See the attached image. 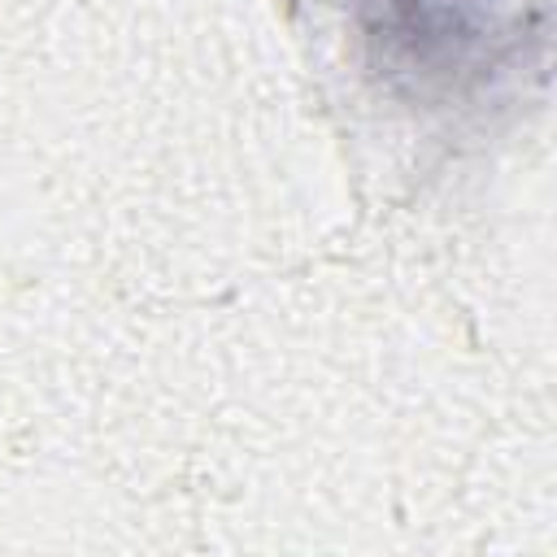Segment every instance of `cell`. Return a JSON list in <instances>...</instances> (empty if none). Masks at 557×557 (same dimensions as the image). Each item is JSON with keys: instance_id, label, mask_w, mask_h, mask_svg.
Returning <instances> with one entry per match:
<instances>
[{"instance_id": "1", "label": "cell", "mask_w": 557, "mask_h": 557, "mask_svg": "<svg viewBox=\"0 0 557 557\" xmlns=\"http://www.w3.org/2000/svg\"><path fill=\"white\" fill-rule=\"evenodd\" d=\"M357 17L370 65L418 100L492 78L509 48L496 0H361Z\"/></svg>"}]
</instances>
